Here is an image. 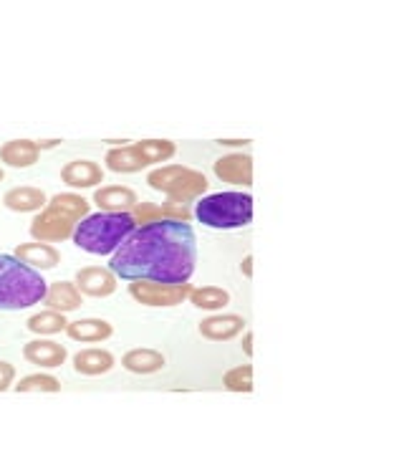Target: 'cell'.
<instances>
[{"label":"cell","mask_w":404,"mask_h":455,"mask_svg":"<svg viewBox=\"0 0 404 455\" xmlns=\"http://www.w3.org/2000/svg\"><path fill=\"white\" fill-rule=\"evenodd\" d=\"M250 140H218V145H223V147H242V145H248Z\"/></svg>","instance_id":"31"},{"label":"cell","mask_w":404,"mask_h":455,"mask_svg":"<svg viewBox=\"0 0 404 455\" xmlns=\"http://www.w3.org/2000/svg\"><path fill=\"white\" fill-rule=\"evenodd\" d=\"M147 185L152 190H157L175 205H187L205 196V190L210 188L208 178L187 164H167L157 167L147 175Z\"/></svg>","instance_id":"6"},{"label":"cell","mask_w":404,"mask_h":455,"mask_svg":"<svg viewBox=\"0 0 404 455\" xmlns=\"http://www.w3.org/2000/svg\"><path fill=\"white\" fill-rule=\"evenodd\" d=\"M49 283L41 271L26 266L16 256L0 253V311L31 309L44 301Z\"/></svg>","instance_id":"3"},{"label":"cell","mask_w":404,"mask_h":455,"mask_svg":"<svg viewBox=\"0 0 404 455\" xmlns=\"http://www.w3.org/2000/svg\"><path fill=\"white\" fill-rule=\"evenodd\" d=\"M131 147H134L137 157H139L147 167H149V164L167 163V160H172V157L178 155V145H175L172 140H142V142H137V145Z\"/></svg>","instance_id":"22"},{"label":"cell","mask_w":404,"mask_h":455,"mask_svg":"<svg viewBox=\"0 0 404 455\" xmlns=\"http://www.w3.org/2000/svg\"><path fill=\"white\" fill-rule=\"evenodd\" d=\"M89 211H91L89 200L81 197L79 193H59V196L49 197L46 208L38 211V215L33 218V241H44V243L68 241L76 226L89 215Z\"/></svg>","instance_id":"2"},{"label":"cell","mask_w":404,"mask_h":455,"mask_svg":"<svg viewBox=\"0 0 404 455\" xmlns=\"http://www.w3.org/2000/svg\"><path fill=\"white\" fill-rule=\"evenodd\" d=\"M137 228L131 212H94L74 230V243L91 256H109Z\"/></svg>","instance_id":"4"},{"label":"cell","mask_w":404,"mask_h":455,"mask_svg":"<svg viewBox=\"0 0 404 455\" xmlns=\"http://www.w3.org/2000/svg\"><path fill=\"white\" fill-rule=\"evenodd\" d=\"M241 271L245 278H253V256H245V259H242Z\"/></svg>","instance_id":"30"},{"label":"cell","mask_w":404,"mask_h":455,"mask_svg":"<svg viewBox=\"0 0 404 455\" xmlns=\"http://www.w3.org/2000/svg\"><path fill=\"white\" fill-rule=\"evenodd\" d=\"M164 364H167L164 355L157 352V349H147V347L130 349V352L122 357V367L131 374H154L160 372Z\"/></svg>","instance_id":"21"},{"label":"cell","mask_w":404,"mask_h":455,"mask_svg":"<svg viewBox=\"0 0 404 455\" xmlns=\"http://www.w3.org/2000/svg\"><path fill=\"white\" fill-rule=\"evenodd\" d=\"M49 203V196L41 190V188H33V185H20V188H11L5 196H3V205L13 212H36L44 211Z\"/></svg>","instance_id":"16"},{"label":"cell","mask_w":404,"mask_h":455,"mask_svg":"<svg viewBox=\"0 0 404 455\" xmlns=\"http://www.w3.org/2000/svg\"><path fill=\"white\" fill-rule=\"evenodd\" d=\"M212 172L218 175V180H223L227 185L235 188H250L253 185V157L250 155H226L220 157Z\"/></svg>","instance_id":"10"},{"label":"cell","mask_w":404,"mask_h":455,"mask_svg":"<svg viewBox=\"0 0 404 455\" xmlns=\"http://www.w3.org/2000/svg\"><path fill=\"white\" fill-rule=\"evenodd\" d=\"M61 180L74 190H86V188H97L104 182V170H101V164L91 163V160H74L61 167Z\"/></svg>","instance_id":"13"},{"label":"cell","mask_w":404,"mask_h":455,"mask_svg":"<svg viewBox=\"0 0 404 455\" xmlns=\"http://www.w3.org/2000/svg\"><path fill=\"white\" fill-rule=\"evenodd\" d=\"M104 163L107 167L116 172V175H137V172H142L147 164L137 157V152H134V147H114L107 152V157H104Z\"/></svg>","instance_id":"23"},{"label":"cell","mask_w":404,"mask_h":455,"mask_svg":"<svg viewBox=\"0 0 404 455\" xmlns=\"http://www.w3.org/2000/svg\"><path fill=\"white\" fill-rule=\"evenodd\" d=\"M44 304H46V309L66 314V311L81 309L83 296H81V291L76 289L74 281H56V283H51L49 289H46Z\"/></svg>","instance_id":"18"},{"label":"cell","mask_w":404,"mask_h":455,"mask_svg":"<svg viewBox=\"0 0 404 455\" xmlns=\"http://www.w3.org/2000/svg\"><path fill=\"white\" fill-rule=\"evenodd\" d=\"M137 203L139 197L127 185H107L94 193V205L101 208V212H130Z\"/></svg>","instance_id":"15"},{"label":"cell","mask_w":404,"mask_h":455,"mask_svg":"<svg viewBox=\"0 0 404 455\" xmlns=\"http://www.w3.org/2000/svg\"><path fill=\"white\" fill-rule=\"evenodd\" d=\"M187 299L193 301L194 309L202 311L226 309L227 304H230V293L226 289H220V286H200V289H193Z\"/></svg>","instance_id":"25"},{"label":"cell","mask_w":404,"mask_h":455,"mask_svg":"<svg viewBox=\"0 0 404 455\" xmlns=\"http://www.w3.org/2000/svg\"><path fill=\"white\" fill-rule=\"evenodd\" d=\"M28 331L38 334V337H53V334H61L68 326V319H66L61 311H41V314H33L31 319L26 322Z\"/></svg>","instance_id":"24"},{"label":"cell","mask_w":404,"mask_h":455,"mask_svg":"<svg viewBox=\"0 0 404 455\" xmlns=\"http://www.w3.org/2000/svg\"><path fill=\"white\" fill-rule=\"evenodd\" d=\"M38 157H41V147L33 140H11L0 147V163L16 167V170L33 167L38 163Z\"/></svg>","instance_id":"17"},{"label":"cell","mask_w":404,"mask_h":455,"mask_svg":"<svg viewBox=\"0 0 404 455\" xmlns=\"http://www.w3.org/2000/svg\"><path fill=\"white\" fill-rule=\"evenodd\" d=\"M16 382V367L11 362H0V392L11 390Z\"/></svg>","instance_id":"28"},{"label":"cell","mask_w":404,"mask_h":455,"mask_svg":"<svg viewBox=\"0 0 404 455\" xmlns=\"http://www.w3.org/2000/svg\"><path fill=\"white\" fill-rule=\"evenodd\" d=\"M194 286L190 281L182 283H167V281H130V296L149 309H172L187 301Z\"/></svg>","instance_id":"7"},{"label":"cell","mask_w":404,"mask_h":455,"mask_svg":"<svg viewBox=\"0 0 404 455\" xmlns=\"http://www.w3.org/2000/svg\"><path fill=\"white\" fill-rule=\"evenodd\" d=\"M245 329V319L238 314H215L200 322V337L208 341L238 339Z\"/></svg>","instance_id":"12"},{"label":"cell","mask_w":404,"mask_h":455,"mask_svg":"<svg viewBox=\"0 0 404 455\" xmlns=\"http://www.w3.org/2000/svg\"><path fill=\"white\" fill-rule=\"evenodd\" d=\"M66 337L71 341H83V344H99L114 337V326L104 319H79V322H68L66 326Z\"/></svg>","instance_id":"19"},{"label":"cell","mask_w":404,"mask_h":455,"mask_svg":"<svg viewBox=\"0 0 404 455\" xmlns=\"http://www.w3.org/2000/svg\"><path fill=\"white\" fill-rule=\"evenodd\" d=\"M131 218L137 228L149 226V223H160V220H179V223H190L193 212L185 205H175V203H137L131 208Z\"/></svg>","instance_id":"9"},{"label":"cell","mask_w":404,"mask_h":455,"mask_svg":"<svg viewBox=\"0 0 404 455\" xmlns=\"http://www.w3.org/2000/svg\"><path fill=\"white\" fill-rule=\"evenodd\" d=\"M59 145H61V140H49V142H46V140H41V142H38L41 149H53V147H59Z\"/></svg>","instance_id":"32"},{"label":"cell","mask_w":404,"mask_h":455,"mask_svg":"<svg viewBox=\"0 0 404 455\" xmlns=\"http://www.w3.org/2000/svg\"><path fill=\"white\" fill-rule=\"evenodd\" d=\"M59 390H61V379L46 372L28 374V377L18 379V385H16V392H59Z\"/></svg>","instance_id":"26"},{"label":"cell","mask_w":404,"mask_h":455,"mask_svg":"<svg viewBox=\"0 0 404 455\" xmlns=\"http://www.w3.org/2000/svg\"><path fill=\"white\" fill-rule=\"evenodd\" d=\"M3 180H5V170L0 167V182H3Z\"/></svg>","instance_id":"33"},{"label":"cell","mask_w":404,"mask_h":455,"mask_svg":"<svg viewBox=\"0 0 404 455\" xmlns=\"http://www.w3.org/2000/svg\"><path fill=\"white\" fill-rule=\"evenodd\" d=\"M76 289L81 296H91V299H109L116 293L119 278L112 268H101V266H86L79 268V274L74 278Z\"/></svg>","instance_id":"8"},{"label":"cell","mask_w":404,"mask_h":455,"mask_svg":"<svg viewBox=\"0 0 404 455\" xmlns=\"http://www.w3.org/2000/svg\"><path fill=\"white\" fill-rule=\"evenodd\" d=\"M68 357L64 344L53 339H33L23 347V359L31 362L33 367H44V370H56L61 367Z\"/></svg>","instance_id":"11"},{"label":"cell","mask_w":404,"mask_h":455,"mask_svg":"<svg viewBox=\"0 0 404 455\" xmlns=\"http://www.w3.org/2000/svg\"><path fill=\"white\" fill-rule=\"evenodd\" d=\"M223 385L230 392H253V367L242 364V367L227 370L226 377H223Z\"/></svg>","instance_id":"27"},{"label":"cell","mask_w":404,"mask_h":455,"mask_svg":"<svg viewBox=\"0 0 404 455\" xmlns=\"http://www.w3.org/2000/svg\"><path fill=\"white\" fill-rule=\"evenodd\" d=\"M116 359L109 349H81L74 357V370L83 377H101V374L112 372Z\"/></svg>","instance_id":"20"},{"label":"cell","mask_w":404,"mask_h":455,"mask_svg":"<svg viewBox=\"0 0 404 455\" xmlns=\"http://www.w3.org/2000/svg\"><path fill=\"white\" fill-rule=\"evenodd\" d=\"M242 352L248 357H253V331H245V337H242Z\"/></svg>","instance_id":"29"},{"label":"cell","mask_w":404,"mask_h":455,"mask_svg":"<svg viewBox=\"0 0 404 455\" xmlns=\"http://www.w3.org/2000/svg\"><path fill=\"white\" fill-rule=\"evenodd\" d=\"M194 218L215 230L245 228L253 220V197L248 193H215L200 197L194 205Z\"/></svg>","instance_id":"5"},{"label":"cell","mask_w":404,"mask_h":455,"mask_svg":"<svg viewBox=\"0 0 404 455\" xmlns=\"http://www.w3.org/2000/svg\"><path fill=\"white\" fill-rule=\"evenodd\" d=\"M18 260H23L26 266H31L36 271H51L61 263V253L53 248V243L44 241H31V243H20L13 251Z\"/></svg>","instance_id":"14"},{"label":"cell","mask_w":404,"mask_h":455,"mask_svg":"<svg viewBox=\"0 0 404 455\" xmlns=\"http://www.w3.org/2000/svg\"><path fill=\"white\" fill-rule=\"evenodd\" d=\"M197 266V235L190 223L160 220L131 230L112 253L109 266L124 281H190Z\"/></svg>","instance_id":"1"}]
</instances>
